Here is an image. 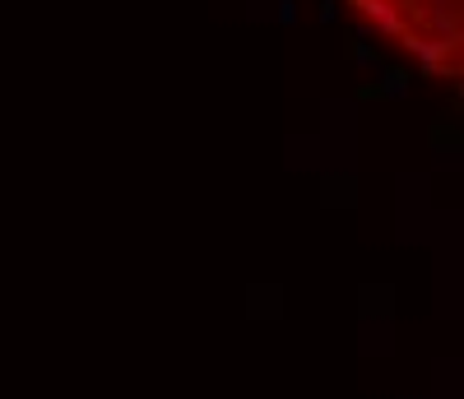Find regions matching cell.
Instances as JSON below:
<instances>
[{
	"instance_id": "6da1fadb",
	"label": "cell",
	"mask_w": 464,
	"mask_h": 399,
	"mask_svg": "<svg viewBox=\"0 0 464 399\" xmlns=\"http://www.w3.org/2000/svg\"><path fill=\"white\" fill-rule=\"evenodd\" d=\"M353 10L422 70L464 89V0H353Z\"/></svg>"
}]
</instances>
